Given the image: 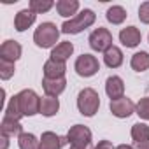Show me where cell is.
<instances>
[{
    "label": "cell",
    "instance_id": "cell-1",
    "mask_svg": "<svg viewBox=\"0 0 149 149\" xmlns=\"http://www.w3.org/2000/svg\"><path fill=\"white\" fill-rule=\"evenodd\" d=\"M60 32L61 30H58V26L51 21L40 23L33 32V42L42 49H47V47L53 49L56 46L58 39H60Z\"/></svg>",
    "mask_w": 149,
    "mask_h": 149
},
{
    "label": "cell",
    "instance_id": "cell-2",
    "mask_svg": "<svg viewBox=\"0 0 149 149\" xmlns=\"http://www.w3.org/2000/svg\"><path fill=\"white\" fill-rule=\"evenodd\" d=\"M97 19V14L91 9H83L81 13H77L72 19L63 21L61 25V32L63 33H81L83 30H86L88 26H91Z\"/></svg>",
    "mask_w": 149,
    "mask_h": 149
},
{
    "label": "cell",
    "instance_id": "cell-3",
    "mask_svg": "<svg viewBox=\"0 0 149 149\" xmlns=\"http://www.w3.org/2000/svg\"><path fill=\"white\" fill-rule=\"evenodd\" d=\"M98 107H100V97L93 88H84V90L79 91V95H77V109H79V112L83 116H86V118L95 116Z\"/></svg>",
    "mask_w": 149,
    "mask_h": 149
},
{
    "label": "cell",
    "instance_id": "cell-4",
    "mask_svg": "<svg viewBox=\"0 0 149 149\" xmlns=\"http://www.w3.org/2000/svg\"><path fill=\"white\" fill-rule=\"evenodd\" d=\"M16 97H18L19 109H21L23 116L40 114V97L33 90H21Z\"/></svg>",
    "mask_w": 149,
    "mask_h": 149
},
{
    "label": "cell",
    "instance_id": "cell-5",
    "mask_svg": "<svg viewBox=\"0 0 149 149\" xmlns=\"http://www.w3.org/2000/svg\"><path fill=\"white\" fill-rule=\"evenodd\" d=\"M74 68H76L77 76H81V77H91V76H95V74L100 70V63H98L97 56L84 53V54L77 56Z\"/></svg>",
    "mask_w": 149,
    "mask_h": 149
},
{
    "label": "cell",
    "instance_id": "cell-6",
    "mask_svg": "<svg viewBox=\"0 0 149 149\" xmlns=\"http://www.w3.org/2000/svg\"><path fill=\"white\" fill-rule=\"evenodd\" d=\"M88 42H90V47L93 51H98V53H105L109 47L114 46L112 44V33L104 26H98L97 30H93Z\"/></svg>",
    "mask_w": 149,
    "mask_h": 149
},
{
    "label": "cell",
    "instance_id": "cell-7",
    "mask_svg": "<svg viewBox=\"0 0 149 149\" xmlns=\"http://www.w3.org/2000/svg\"><path fill=\"white\" fill-rule=\"evenodd\" d=\"M67 140L70 146H88L91 144V130L84 125H74L67 133Z\"/></svg>",
    "mask_w": 149,
    "mask_h": 149
},
{
    "label": "cell",
    "instance_id": "cell-8",
    "mask_svg": "<svg viewBox=\"0 0 149 149\" xmlns=\"http://www.w3.org/2000/svg\"><path fill=\"white\" fill-rule=\"evenodd\" d=\"M109 109H111L112 116L125 119V118H130V116L135 112V104H133L130 98L121 97V98H118V100H111Z\"/></svg>",
    "mask_w": 149,
    "mask_h": 149
},
{
    "label": "cell",
    "instance_id": "cell-9",
    "mask_svg": "<svg viewBox=\"0 0 149 149\" xmlns=\"http://www.w3.org/2000/svg\"><path fill=\"white\" fill-rule=\"evenodd\" d=\"M21 53H23V47L16 40H6V42H2V46H0V58L7 60V61H13V63L21 58Z\"/></svg>",
    "mask_w": 149,
    "mask_h": 149
},
{
    "label": "cell",
    "instance_id": "cell-10",
    "mask_svg": "<svg viewBox=\"0 0 149 149\" xmlns=\"http://www.w3.org/2000/svg\"><path fill=\"white\" fill-rule=\"evenodd\" d=\"M119 42L126 47H137L142 42V33L137 26H126L119 32Z\"/></svg>",
    "mask_w": 149,
    "mask_h": 149
},
{
    "label": "cell",
    "instance_id": "cell-11",
    "mask_svg": "<svg viewBox=\"0 0 149 149\" xmlns=\"http://www.w3.org/2000/svg\"><path fill=\"white\" fill-rule=\"evenodd\" d=\"M105 93L111 100H118L125 97V83L119 76H111L105 81Z\"/></svg>",
    "mask_w": 149,
    "mask_h": 149
},
{
    "label": "cell",
    "instance_id": "cell-12",
    "mask_svg": "<svg viewBox=\"0 0 149 149\" xmlns=\"http://www.w3.org/2000/svg\"><path fill=\"white\" fill-rule=\"evenodd\" d=\"M42 88L46 91V97H58L65 91L67 88V79L65 77H60V79H47L44 77L42 79Z\"/></svg>",
    "mask_w": 149,
    "mask_h": 149
},
{
    "label": "cell",
    "instance_id": "cell-13",
    "mask_svg": "<svg viewBox=\"0 0 149 149\" xmlns=\"http://www.w3.org/2000/svg\"><path fill=\"white\" fill-rule=\"evenodd\" d=\"M65 72H67V65L61 61H54V60H47L44 63V77L47 79H60L65 77Z\"/></svg>",
    "mask_w": 149,
    "mask_h": 149
},
{
    "label": "cell",
    "instance_id": "cell-14",
    "mask_svg": "<svg viewBox=\"0 0 149 149\" xmlns=\"http://www.w3.org/2000/svg\"><path fill=\"white\" fill-rule=\"evenodd\" d=\"M35 18H37L35 13H32L30 9H23V11H19V13L16 14V18H14V28H16L18 32H25V30H28V28L35 23Z\"/></svg>",
    "mask_w": 149,
    "mask_h": 149
},
{
    "label": "cell",
    "instance_id": "cell-15",
    "mask_svg": "<svg viewBox=\"0 0 149 149\" xmlns=\"http://www.w3.org/2000/svg\"><path fill=\"white\" fill-rule=\"evenodd\" d=\"M72 53H74V44L72 42H60V44H56L53 49H51V60H54V61H61V63H65L70 56H72Z\"/></svg>",
    "mask_w": 149,
    "mask_h": 149
},
{
    "label": "cell",
    "instance_id": "cell-16",
    "mask_svg": "<svg viewBox=\"0 0 149 149\" xmlns=\"http://www.w3.org/2000/svg\"><path fill=\"white\" fill-rule=\"evenodd\" d=\"M68 142L67 139H61L54 132H44L40 135V149H61V146Z\"/></svg>",
    "mask_w": 149,
    "mask_h": 149
},
{
    "label": "cell",
    "instance_id": "cell-17",
    "mask_svg": "<svg viewBox=\"0 0 149 149\" xmlns=\"http://www.w3.org/2000/svg\"><path fill=\"white\" fill-rule=\"evenodd\" d=\"M0 133L6 135V137H14V135H21L23 133V126L18 119H13V118H7L4 116L2 119V125H0Z\"/></svg>",
    "mask_w": 149,
    "mask_h": 149
},
{
    "label": "cell",
    "instance_id": "cell-18",
    "mask_svg": "<svg viewBox=\"0 0 149 149\" xmlns=\"http://www.w3.org/2000/svg\"><path fill=\"white\" fill-rule=\"evenodd\" d=\"M56 11L61 18H74L79 11V2L77 0H58L56 2Z\"/></svg>",
    "mask_w": 149,
    "mask_h": 149
},
{
    "label": "cell",
    "instance_id": "cell-19",
    "mask_svg": "<svg viewBox=\"0 0 149 149\" xmlns=\"http://www.w3.org/2000/svg\"><path fill=\"white\" fill-rule=\"evenodd\" d=\"M104 63L109 67V68H118L123 65V51L118 47V46H112L109 47L105 53H104Z\"/></svg>",
    "mask_w": 149,
    "mask_h": 149
},
{
    "label": "cell",
    "instance_id": "cell-20",
    "mask_svg": "<svg viewBox=\"0 0 149 149\" xmlns=\"http://www.w3.org/2000/svg\"><path fill=\"white\" fill-rule=\"evenodd\" d=\"M60 111V100L56 97H44L40 98V114L46 118L54 116Z\"/></svg>",
    "mask_w": 149,
    "mask_h": 149
},
{
    "label": "cell",
    "instance_id": "cell-21",
    "mask_svg": "<svg viewBox=\"0 0 149 149\" xmlns=\"http://www.w3.org/2000/svg\"><path fill=\"white\" fill-rule=\"evenodd\" d=\"M130 65L135 72H146L149 68V53H146V51L135 53L130 60Z\"/></svg>",
    "mask_w": 149,
    "mask_h": 149
},
{
    "label": "cell",
    "instance_id": "cell-22",
    "mask_svg": "<svg viewBox=\"0 0 149 149\" xmlns=\"http://www.w3.org/2000/svg\"><path fill=\"white\" fill-rule=\"evenodd\" d=\"M126 16H128V14H126L125 7H121V6H112V7H109L107 13H105L107 21L112 23V25H121V23L126 19Z\"/></svg>",
    "mask_w": 149,
    "mask_h": 149
},
{
    "label": "cell",
    "instance_id": "cell-23",
    "mask_svg": "<svg viewBox=\"0 0 149 149\" xmlns=\"http://www.w3.org/2000/svg\"><path fill=\"white\" fill-rule=\"evenodd\" d=\"M18 146L19 149H40V139H37L33 133L23 132L18 137Z\"/></svg>",
    "mask_w": 149,
    "mask_h": 149
},
{
    "label": "cell",
    "instance_id": "cell-24",
    "mask_svg": "<svg viewBox=\"0 0 149 149\" xmlns=\"http://www.w3.org/2000/svg\"><path fill=\"white\" fill-rule=\"evenodd\" d=\"M132 139H133L135 144L149 140V126L146 123H135V125H132Z\"/></svg>",
    "mask_w": 149,
    "mask_h": 149
},
{
    "label": "cell",
    "instance_id": "cell-25",
    "mask_svg": "<svg viewBox=\"0 0 149 149\" xmlns=\"http://www.w3.org/2000/svg\"><path fill=\"white\" fill-rule=\"evenodd\" d=\"M53 6H54L53 0H30L28 9L35 14H42V13H47L49 9H53Z\"/></svg>",
    "mask_w": 149,
    "mask_h": 149
},
{
    "label": "cell",
    "instance_id": "cell-26",
    "mask_svg": "<svg viewBox=\"0 0 149 149\" xmlns=\"http://www.w3.org/2000/svg\"><path fill=\"white\" fill-rule=\"evenodd\" d=\"M6 116H7V118H13V119H18V121L23 118V112H21V109H19V102H18V97H16V95L11 97L7 107H6Z\"/></svg>",
    "mask_w": 149,
    "mask_h": 149
},
{
    "label": "cell",
    "instance_id": "cell-27",
    "mask_svg": "<svg viewBox=\"0 0 149 149\" xmlns=\"http://www.w3.org/2000/svg\"><path fill=\"white\" fill-rule=\"evenodd\" d=\"M14 72H16V67H14L13 61H7V60L0 58V77L4 81H7V79H11L14 76Z\"/></svg>",
    "mask_w": 149,
    "mask_h": 149
},
{
    "label": "cell",
    "instance_id": "cell-28",
    "mask_svg": "<svg viewBox=\"0 0 149 149\" xmlns=\"http://www.w3.org/2000/svg\"><path fill=\"white\" fill-rule=\"evenodd\" d=\"M135 112L139 114L140 119L149 121V97H144L135 104Z\"/></svg>",
    "mask_w": 149,
    "mask_h": 149
},
{
    "label": "cell",
    "instance_id": "cell-29",
    "mask_svg": "<svg viewBox=\"0 0 149 149\" xmlns=\"http://www.w3.org/2000/svg\"><path fill=\"white\" fill-rule=\"evenodd\" d=\"M139 19L144 25H149V2L140 4V7H139Z\"/></svg>",
    "mask_w": 149,
    "mask_h": 149
},
{
    "label": "cell",
    "instance_id": "cell-30",
    "mask_svg": "<svg viewBox=\"0 0 149 149\" xmlns=\"http://www.w3.org/2000/svg\"><path fill=\"white\" fill-rule=\"evenodd\" d=\"M95 149H116V147L112 146V142H111V140H100V142H98V146H97Z\"/></svg>",
    "mask_w": 149,
    "mask_h": 149
},
{
    "label": "cell",
    "instance_id": "cell-31",
    "mask_svg": "<svg viewBox=\"0 0 149 149\" xmlns=\"http://www.w3.org/2000/svg\"><path fill=\"white\" fill-rule=\"evenodd\" d=\"M133 147H135V149H149V140H146V142H137Z\"/></svg>",
    "mask_w": 149,
    "mask_h": 149
},
{
    "label": "cell",
    "instance_id": "cell-32",
    "mask_svg": "<svg viewBox=\"0 0 149 149\" xmlns=\"http://www.w3.org/2000/svg\"><path fill=\"white\" fill-rule=\"evenodd\" d=\"M9 147V137L2 135V149H7Z\"/></svg>",
    "mask_w": 149,
    "mask_h": 149
},
{
    "label": "cell",
    "instance_id": "cell-33",
    "mask_svg": "<svg viewBox=\"0 0 149 149\" xmlns=\"http://www.w3.org/2000/svg\"><path fill=\"white\" fill-rule=\"evenodd\" d=\"M70 149H93V147L91 144H88V146H70Z\"/></svg>",
    "mask_w": 149,
    "mask_h": 149
},
{
    "label": "cell",
    "instance_id": "cell-34",
    "mask_svg": "<svg viewBox=\"0 0 149 149\" xmlns=\"http://www.w3.org/2000/svg\"><path fill=\"white\" fill-rule=\"evenodd\" d=\"M116 149H135L133 146H128V144H121V146H118Z\"/></svg>",
    "mask_w": 149,
    "mask_h": 149
},
{
    "label": "cell",
    "instance_id": "cell-35",
    "mask_svg": "<svg viewBox=\"0 0 149 149\" xmlns=\"http://www.w3.org/2000/svg\"><path fill=\"white\" fill-rule=\"evenodd\" d=\"M147 39H149V37H147Z\"/></svg>",
    "mask_w": 149,
    "mask_h": 149
}]
</instances>
